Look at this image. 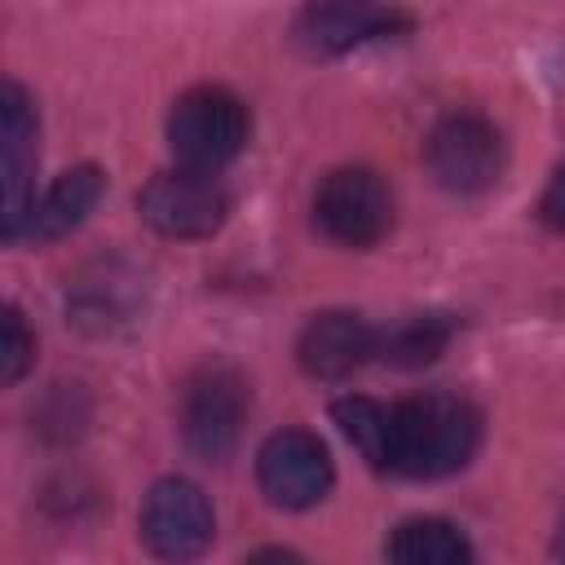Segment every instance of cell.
Wrapping results in <instances>:
<instances>
[{
    "label": "cell",
    "mask_w": 565,
    "mask_h": 565,
    "mask_svg": "<svg viewBox=\"0 0 565 565\" xmlns=\"http://www.w3.org/2000/svg\"><path fill=\"white\" fill-rule=\"evenodd\" d=\"M375 349H380V335L366 327V318L344 309L309 318L296 340V358L313 380H349L375 358Z\"/></svg>",
    "instance_id": "obj_11"
},
{
    "label": "cell",
    "mask_w": 565,
    "mask_h": 565,
    "mask_svg": "<svg viewBox=\"0 0 565 565\" xmlns=\"http://www.w3.org/2000/svg\"><path fill=\"white\" fill-rule=\"evenodd\" d=\"M384 552L397 565H463V561H472V543L463 539V530L441 516L402 521Z\"/></svg>",
    "instance_id": "obj_13"
},
{
    "label": "cell",
    "mask_w": 565,
    "mask_h": 565,
    "mask_svg": "<svg viewBox=\"0 0 565 565\" xmlns=\"http://www.w3.org/2000/svg\"><path fill=\"white\" fill-rule=\"evenodd\" d=\"M313 216L327 238L344 247H371L393 225V194L371 168H335L313 194Z\"/></svg>",
    "instance_id": "obj_7"
},
{
    "label": "cell",
    "mask_w": 565,
    "mask_h": 565,
    "mask_svg": "<svg viewBox=\"0 0 565 565\" xmlns=\"http://www.w3.org/2000/svg\"><path fill=\"white\" fill-rule=\"evenodd\" d=\"M31 362H35V340H31L26 322H22V313L9 305L4 309V327H0V384H18Z\"/></svg>",
    "instance_id": "obj_16"
},
{
    "label": "cell",
    "mask_w": 565,
    "mask_h": 565,
    "mask_svg": "<svg viewBox=\"0 0 565 565\" xmlns=\"http://www.w3.org/2000/svg\"><path fill=\"white\" fill-rule=\"evenodd\" d=\"M481 446V415L459 393H419L393 406L388 472L437 481L459 472Z\"/></svg>",
    "instance_id": "obj_1"
},
{
    "label": "cell",
    "mask_w": 565,
    "mask_h": 565,
    "mask_svg": "<svg viewBox=\"0 0 565 565\" xmlns=\"http://www.w3.org/2000/svg\"><path fill=\"white\" fill-rule=\"evenodd\" d=\"M335 428L349 437V446L371 463L388 468V433H393V406H380L375 397H340L331 406Z\"/></svg>",
    "instance_id": "obj_15"
},
{
    "label": "cell",
    "mask_w": 565,
    "mask_h": 565,
    "mask_svg": "<svg viewBox=\"0 0 565 565\" xmlns=\"http://www.w3.org/2000/svg\"><path fill=\"white\" fill-rule=\"evenodd\" d=\"M212 503L185 477H163L150 486L141 503V539L163 561H190L212 543Z\"/></svg>",
    "instance_id": "obj_8"
},
{
    "label": "cell",
    "mask_w": 565,
    "mask_h": 565,
    "mask_svg": "<svg viewBox=\"0 0 565 565\" xmlns=\"http://www.w3.org/2000/svg\"><path fill=\"white\" fill-rule=\"evenodd\" d=\"M35 110L18 84L0 88V172H4V238L26 234L35 203Z\"/></svg>",
    "instance_id": "obj_10"
},
{
    "label": "cell",
    "mask_w": 565,
    "mask_h": 565,
    "mask_svg": "<svg viewBox=\"0 0 565 565\" xmlns=\"http://www.w3.org/2000/svg\"><path fill=\"white\" fill-rule=\"evenodd\" d=\"M424 163L441 190L481 194L503 177L508 154L503 137L481 115H446L424 141Z\"/></svg>",
    "instance_id": "obj_3"
},
{
    "label": "cell",
    "mask_w": 565,
    "mask_h": 565,
    "mask_svg": "<svg viewBox=\"0 0 565 565\" xmlns=\"http://www.w3.org/2000/svg\"><path fill=\"white\" fill-rule=\"evenodd\" d=\"M455 335V322L446 313H411L402 322H393L384 335H380V358L388 366H402V371H419L428 362H437L446 353Z\"/></svg>",
    "instance_id": "obj_14"
},
{
    "label": "cell",
    "mask_w": 565,
    "mask_h": 565,
    "mask_svg": "<svg viewBox=\"0 0 565 565\" xmlns=\"http://www.w3.org/2000/svg\"><path fill=\"white\" fill-rule=\"evenodd\" d=\"M256 481H260V490L274 508L305 512V508L327 499V490L335 481V468H331V455L318 441V433L278 428L256 450Z\"/></svg>",
    "instance_id": "obj_5"
},
{
    "label": "cell",
    "mask_w": 565,
    "mask_h": 565,
    "mask_svg": "<svg viewBox=\"0 0 565 565\" xmlns=\"http://www.w3.org/2000/svg\"><path fill=\"white\" fill-rule=\"evenodd\" d=\"M106 190V177L97 163H79V168H66L35 203H31V216H26V234L40 238V243H53L71 230H79L88 221V212L97 207Z\"/></svg>",
    "instance_id": "obj_12"
},
{
    "label": "cell",
    "mask_w": 565,
    "mask_h": 565,
    "mask_svg": "<svg viewBox=\"0 0 565 565\" xmlns=\"http://www.w3.org/2000/svg\"><path fill=\"white\" fill-rule=\"evenodd\" d=\"M137 207L141 221L163 238H212L225 225L230 199L212 172L181 163L172 172L150 177L146 190L137 194Z\"/></svg>",
    "instance_id": "obj_4"
},
{
    "label": "cell",
    "mask_w": 565,
    "mask_h": 565,
    "mask_svg": "<svg viewBox=\"0 0 565 565\" xmlns=\"http://www.w3.org/2000/svg\"><path fill=\"white\" fill-rule=\"evenodd\" d=\"M247 141V106L216 84H199L181 93L168 110V146L185 168L216 172Z\"/></svg>",
    "instance_id": "obj_2"
},
{
    "label": "cell",
    "mask_w": 565,
    "mask_h": 565,
    "mask_svg": "<svg viewBox=\"0 0 565 565\" xmlns=\"http://www.w3.org/2000/svg\"><path fill=\"white\" fill-rule=\"evenodd\" d=\"M539 212H543V221H547L556 234H565V168L552 172V181H547V190H543V199H539Z\"/></svg>",
    "instance_id": "obj_17"
},
{
    "label": "cell",
    "mask_w": 565,
    "mask_h": 565,
    "mask_svg": "<svg viewBox=\"0 0 565 565\" xmlns=\"http://www.w3.org/2000/svg\"><path fill=\"white\" fill-rule=\"evenodd\" d=\"M406 26L393 0H309L296 18V44L313 57H335Z\"/></svg>",
    "instance_id": "obj_9"
},
{
    "label": "cell",
    "mask_w": 565,
    "mask_h": 565,
    "mask_svg": "<svg viewBox=\"0 0 565 565\" xmlns=\"http://www.w3.org/2000/svg\"><path fill=\"white\" fill-rule=\"evenodd\" d=\"M247 384L234 366H203L181 397V437L199 459H225L247 424Z\"/></svg>",
    "instance_id": "obj_6"
}]
</instances>
